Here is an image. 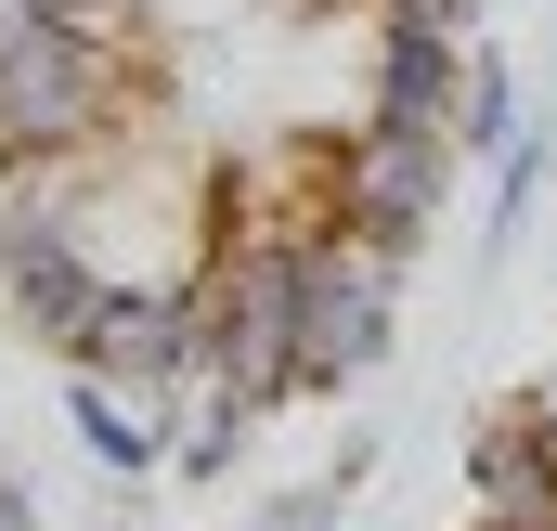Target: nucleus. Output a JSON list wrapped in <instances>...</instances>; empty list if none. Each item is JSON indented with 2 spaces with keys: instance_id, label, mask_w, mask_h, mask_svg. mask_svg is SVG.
<instances>
[{
  "instance_id": "obj_1",
  "label": "nucleus",
  "mask_w": 557,
  "mask_h": 531,
  "mask_svg": "<svg viewBox=\"0 0 557 531\" xmlns=\"http://www.w3.org/2000/svg\"><path fill=\"white\" fill-rule=\"evenodd\" d=\"M131 131V52L91 26H52L26 0H0V169L39 156H91Z\"/></svg>"
},
{
  "instance_id": "obj_2",
  "label": "nucleus",
  "mask_w": 557,
  "mask_h": 531,
  "mask_svg": "<svg viewBox=\"0 0 557 531\" xmlns=\"http://www.w3.org/2000/svg\"><path fill=\"white\" fill-rule=\"evenodd\" d=\"M298 390H363L389 350H403V247L376 234H311V272H298Z\"/></svg>"
},
{
  "instance_id": "obj_3",
  "label": "nucleus",
  "mask_w": 557,
  "mask_h": 531,
  "mask_svg": "<svg viewBox=\"0 0 557 531\" xmlns=\"http://www.w3.org/2000/svg\"><path fill=\"white\" fill-rule=\"evenodd\" d=\"M311 169V208L337 234H376V247H416L454 195V131H389V118H350L337 143H298Z\"/></svg>"
},
{
  "instance_id": "obj_4",
  "label": "nucleus",
  "mask_w": 557,
  "mask_h": 531,
  "mask_svg": "<svg viewBox=\"0 0 557 531\" xmlns=\"http://www.w3.org/2000/svg\"><path fill=\"white\" fill-rule=\"evenodd\" d=\"M65 376H104V390H131L169 428V402L208 390V285H117L104 324H91V350Z\"/></svg>"
},
{
  "instance_id": "obj_5",
  "label": "nucleus",
  "mask_w": 557,
  "mask_h": 531,
  "mask_svg": "<svg viewBox=\"0 0 557 531\" xmlns=\"http://www.w3.org/2000/svg\"><path fill=\"white\" fill-rule=\"evenodd\" d=\"M454 104H467V39H441V26H376V52H363V118H389V131H454Z\"/></svg>"
},
{
  "instance_id": "obj_6",
  "label": "nucleus",
  "mask_w": 557,
  "mask_h": 531,
  "mask_svg": "<svg viewBox=\"0 0 557 531\" xmlns=\"http://www.w3.org/2000/svg\"><path fill=\"white\" fill-rule=\"evenodd\" d=\"M467 493H480V531H557V454L519 428V402L467 441Z\"/></svg>"
},
{
  "instance_id": "obj_7",
  "label": "nucleus",
  "mask_w": 557,
  "mask_h": 531,
  "mask_svg": "<svg viewBox=\"0 0 557 531\" xmlns=\"http://www.w3.org/2000/svg\"><path fill=\"white\" fill-rule=\"evenodd\" d=\"M65 428H78V454L104 467V480H169V441H156V415L131 390H104V376H65Z\"/></svg>"
},
{
  "instance_id": "obj_8",
  "label": "nucleus",
  "mask_w": 557,
  "mask_h": 531,
  "mask_svg": "<svg viewBox=\"0 0 557 531\" xmlns=\"http://www.w3.org/2000/svg\"><path fill=\"white\" fill-rule=\"evenodd\" d=\"M247 428H260V402H234V390H182L156 441H169V467H182V480H221V467L247 454Z\"/></svg>"
},
{
  "instance_id": "obj_9",
  "label": "nucleus",
  "mask_w": 557,
  "mask_h": 531,
  "mask_svg": "<svg viewBox=\"0 0 557 531\" xmlns=\"http://www.w3.org/2000/svg\"><path fill=\"white\" fill-rule=\"evenodd\" d=\"M519 131H532V104H519V65H506V52H467V104H454V156H506Z\"/></svg>"
},
{
  "instance_id": "obj_10",
  "label": "nucleus",
  "mask_w": 557,
  "mask_h": 531,
  "mask_svg": "<svg viewBox=\"0 0 557 531\" xmlns=\"http://www.w3.org/2000/svg\"><path fill=\"white\" fill-rule=\"evenodd\" d=\"M337 506H350L337 480H298V493H273V506H260L247 531H337Z\"/></svg>"
},
{
  "instance_id": "obj_11",
  "label": "nucleus",
  "mask_w": 557,
  "mask_h": 531,
  "mask_svg": "<svg viewBox=\"0 0 557 531\" xmlns=\"http://www.w3.org/2000/svg\"><path fill=\"white\" fill-rule=\"evenodd\" d=\"M363 26H441V39H467L480 0H363Z\"/></svg>"
},
{
  "instance_id": "obj_12",
  "label": "nucleus",
  "mask_w": 557,
  "mask_h": 531,
  "mask_svg": "<svg viewBox=\"0 0 557 531\" xmlns=\"http://www.w3.org/2000/svg\"><path fill=\"white\" fill-rule=\"evenodd\" d=\"M519 428H532V441H545V454H557V363H545V376H532V390H519Z\"/></svg>"
},
{
  "instance_id": "obj_13",
  "label": "nucleus",
  "mask_w": 557,
  "mask_h": 531,
  "mask_svg": "<svg viewBox=\"0 0 557 531\" xmlns=\"http://www.w3.org/2000/svg\"><path fill=\"white\" fill-rule=\"evenodd\" d=\"M0 531H52L39 506H26V480H13V467H0Z\"/></svg>"
}]
</instances>
